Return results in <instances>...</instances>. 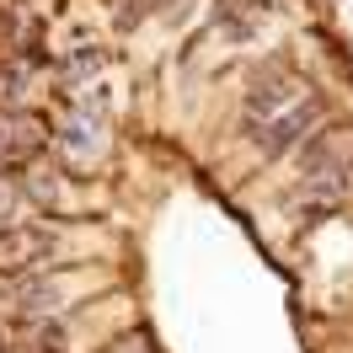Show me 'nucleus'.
<instances>
[{"label": "nucleus", "mask_w": 353, "mask_h": 353, "mask_svg": "<svg viewBox=\"0 0 353 353\" xmlns=\"http://www.w3.org/2000/svg\"><path fill=\"white\" fill-rule=\"evenodd\" d=\"M17 220H27V203H22V193H17V176L6 172L0 176V230L17 225Z\"/></svg>", "instance_id": "9b49d317"}, {"label": "nucleus", "mask_w": 353, "mask_h": 353, "mask_svg": "<svg viewBox=\"0 0 353 353\" xmlns=\"http://www.w3.org/2000/svg\"><path fill=\"white\" fill-rule=\"evenodd\" d=\"M155 11H166V0H112V27L118 32H134V27H145Z\"/></svg>", "instance_id": "1a4fd4ad"}, {"label": "nucleus", "mask_w": 353, "mask_h": 353, "mask_svg": "<svg viewBox=\"0 0 353 353\" xmlns=\"http://www.w3.org/2000/svg\"><path fill=\"white\" fill-rule=\"evenodd\" d=\"M22 6H27V0H22Z\"/></svg>", "instance_id": "ddd939ff"}, {"label": "nucleus", "mask_w": 353, "mask_h": 353, "mask_svg": "<svg viewBox=\"0 0 353 353\" xmlns=\"http://www.w3.org/2000/svg\"><path fill=\"white\" fill-rule=\"evenodd\" d=\"M65 263V230L54 220H17L0 230V279H17V273H32V268Z\"/></svg>", "instance_id": "7ed1b4c3"}, {"label": "nucleus", "mask_w": 353, "mask_h": 353, "mask_svg": "<svg viewBox=\"0 0 353 353\" xmlns=\"http://www.w3.org/2000/svg\"><path fill=\"white\" fill-rule=\"evenodd\" d=\"M91 268H70V263H48L17 279H0V316L11 327H32V321H59L81 289H86Z\"/></svg>", "instance_id": "f257e3e1"}, {"label": "nucleus", "mask_w": 353, "mask_h": 353, "mask_svg": "<svg viewBox=\"0 0 353 353\" xmlns=\"http://www.w3.org/2000/svg\"><path fill=\"white\" fill-rule=\"evenodd\" d=\"M310 91H316V86H310L300 70H289V65H268V70H257V75L246 81V91H241V112H236L241 139H246V134H257L263 123H273L279 112L300 108Z\"/></svg>", "instance_id": "f03ea898"}, {"label": "nucleus", "mask_w": 353, "mask_h": 353, "mask_svg": "<svg viewBox=\"0 0 353 353\" xmlns=\"http://www.w3.org/2000/svg\"><path fill=\"white\" fill-rule=\"evenodd\" d=\"M38 86V70L17 59V54H6L0 48V108H27V97Z\"/></svg>", "instance_id": "0eeeda50"}, {"label": "nucleus", "mask_w": 353, "mask_h": 353, "mask_svg": "<svg viewBox=\"0 0 353 353\" xmlns=\"http://www.w3.org/2000/svg\"><path fill=\"white\" fill-rule=\"evenodd\" d=\"M108 145H112V123H108V97L102 91L81 97L54 123V150L65 155V161H97V155H108Z\"/></svg>", "instance_id": "20e7f679"}, {"label": "nucleus", "mask_w": 353, "mask_h": 353, "mask_svg": "<svg viewBox=\"0 0 353 353\" xmlns=\"http://www.w3.org/2000/svg\"><path fill=\"white\" fill-rule=\"evenodd\" d=\"M17 193H22L27 209H38V214H54L59 203H65V176H59V166L54 161H32V166H17Z\"/></svg>", "instance_id": "423d86ee"}, {"label": "nucleus", "mask_w": 353, "mask_h": 353, "mask_svg": "<svg viewBox=\"0 0 353 353\" xmlns=\"http://www.w3.org/2000/svg\"><path fill=\"white\" fill-rule=\"evenodd\" d=\"M97 353H155V343H150V332H145V327H129V332H112Z\"/></svg>", "instance_id": "9d476101"}, {"label": "nucleus", "mask_w": 353, "mask_h": 353, "mask_svg": "<svg viewBox=\"0 0 353 353\" xmlns=\"http://www.w3.org/2000/svg\"><path fill=\"white\" fill-rule=\"evenodd\" d=\"M102 70H108V48H102V43H86V48H75V54L59 59V86H65V91H81V86H91Z\"/></svg>", "instance_id": "6e6552de"}, {"label": "nucleus", "mask_w": 353, "mask_h": 353, "mask_svg": "<svg viewBox=\"0 0 353 353\" xmlns=\"http://www.w3.org/2000/svg\"><path fill=\"white\" fill-rule=\"evenodd\" d=\"M54 150V118L32 108H0V166L17 172Z\"/></svg>", "instance_id": "39448f33"}, {"label": "nucleus", "mask_w": 353, "mask_h": 353, "mask_svg": "<svg viewBox=\"0 0 353 353\" xmlns=\"http://www.w3.org/2000/svg\"><path fill=\"white\" fill-rule=\"evenodd\" d=\"M0 176H6V166H0Z\"/></svg>", "instance_id": "f8f14e48"}]
</instances>
